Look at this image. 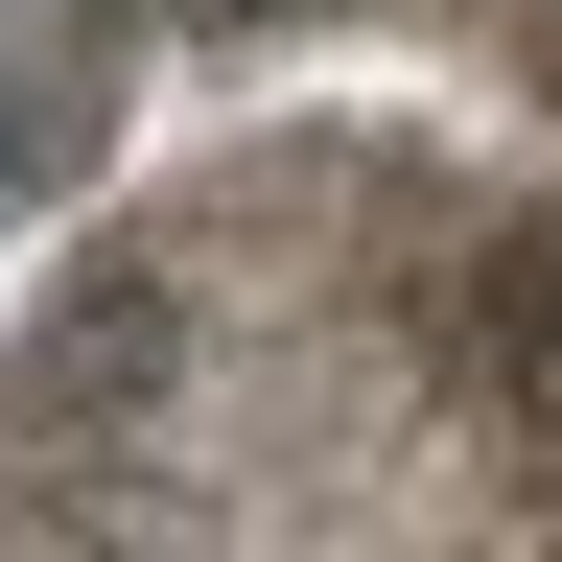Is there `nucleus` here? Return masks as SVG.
Wrapping results in <instances>:
<instances>
[{"label": "nucleus", "instance_id": "obj_1", "mask_svg": "<svg viewBox=\"0 0 562 562\" xmlns=\"http://www.w3.org/2000/svg\"><path fill=\"white\" fill-rule=\"evenodd\" d=\"M0 469L24 539H235V516L562 539V235L398 140L235 165L47 281Z\"/></svg>", "mask_w": 562, "mask_h": 562}]
</instances>
